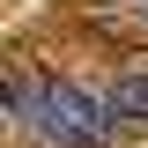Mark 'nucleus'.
<instances>
[{
  "label": "nucleus",
  "instance_id": "2",
  "mask_svg": "<svg viewBox=\"0 0 148 148\" xmlns=\"http://www.w3.org/2000/svg\"><path fill=\"white\" fill-rule=\"evenodd\" d=\"M111 111H119V119H148V67H141V74H119Z\"/></svg>",
  "mask_w": 148,
  "mask_h": 148
},
{
  "label": "nucleus",
  "instance_id": "1",
  "mask_svg": "<svg viewBox=\"0 0 148 148\" xmlns=\"http://www.w3.org/2000/svg\"><path fill=\"white\" fill-rule=\"evenodd\" d=\"M22 119L37 126V141H52V148H96L111 133V104L89 96V89H74V82H45L22 104Z\"/></svg>",
  "mask_w": 148,
  "mask_h": 148
},
{
  "label": "nucleus",
  "instance_id": "3",
  "mask_svg": "<svg viewBox=\"0 0 148 148\" xmlns=\"http://www.w3.org/2000/svg\"><path fill=\"white\" fill-rule=\"evenodd\" d=\"M141 8H148V0H141Z\"/></svg>",
  "mask_w": 148,
  "mask_h": 148
}]
</instances>
